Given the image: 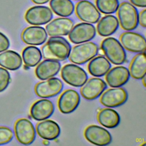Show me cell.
Segmentation results:
<instances>
[{"instance_id": "1", "label": "cell", "mask_w": 146, "mask_h": 146, "mask_svg": "<svg viewBox=\"0 0 146 146\" xmlns=\"http://www.w3.org/2000/svg\"><path fill=\"white\" fill-rule=\"evenodd\" d=\"M71 47L62 36H51L42 47L44 59L63 61L68 58Z\"/></svg>"}, {"instance_id": "2", "label": "cell", "mask_w": 146, "mask_h": 146, "mask_svg": "<svg viewBox=\"0 0 146 146\" xmlns=\"http://www.w3.org/2000/svg\"><path fill=\"white\" fill-rule=\"evenodd\" d=\"M101 49L107 59L116 65L123 64L126 60V52L121 43L116 38L108 37L101 43Z\"/></svg>"}, {"instance_id": "3", "label": "cell", "mask_w": 146, "mask_h": 146, "mask_svg": "<svg viewBox=\"0 0 146 146\" xmlns=\"http://www.w3.org/2000/svg\"><path fill=\"white\" fill-rule=\"evenodd\" d=\"M98 44L92 42H86L75 46L69 54V60L74 64H83L96 56Z\"/></svg>"}, {"instance_id": "4", "label": "cell", "mask_w": 146, "mask_h": 146, "mask_svg": "<svg viewBox=\"0 0 146 146\" xmlns=\"http://www.w3.org/2000/svg\"><path fill=\"white\" fill-rule=\"evenodd\" d=\"M119 23L126 31H132L138 26V11L136 7L128 2H123L117 9Z\"/></svg>"}, {"instance_id": "5", "label": "cell", "mask_w": 146, "mask_h": 146, "mask_svg": "<svg viewBox=\"0 0 146 146\" xmlns=\"http://www.w3.org/2000/svg\"><path fill=\"white\" fill-rule=\"evenodd\" d=\"M61 76L66 83L75 87H82L88 80L86 72L74 64L64 65L61 70Z\"/></svg>"}, {"instance_id": "6", "label": "cell", "mask_w": 146, "mask_h": 146, "mask_svg": "<svg viewBox=\"0 0 146 146\" xmlns=\"http://www.w3.org/2000/svg\"><path fill=\"white\" fill-rule=\"evenodd\" d=\"M14 131L17 140L23 145H30L35 139L36 131L33 123L27 119H18L14 125Z\"/></svg>"}, {"instance_id": "7", "label": "cell", "mask_w": 146, "mask_h": 146, "mask_svg": "<svg viewBox=\"0 0 146 146\" xmlns=\"http://www.w3.org/2000/svg\"><path fill=\"white\" fill-rule=\"evenodd\" d=\"M63 88L62 80L58 78L52 77L37 83L34 90L38 96L46 99L56 96L61 92Z\"/></svg>"}, {"instance_id": "8", "label": "cell", "mask_w": 146, "mask_h": 146, "mask_svg": "<svg viewBox=\"0 0 146 146\" xmlns=\"http://www.w3.org/2000/svg\"><path fill=\"white\" fill-rule=\"evenodd\" d=\"M53 17L52 10L45 6H35L26 12L25 18L27 23L34 26L45 25Z\"/></svg>"}, {"instance_id": "9", "label": "cell", "mask_w": 146, "mask_h": 146, "mask_svg": "<svg viewBox=\"0 0 146 146\" xmlns=\"http://www.w3.org/2000/svg\"><path fill=\"white\" fill-rule=\"evenodd\" d=\"M96 35V29L94 25L88 23H80L72 27L68 38L74 44H80L92 40Z\"/></svg>"}, {"instance_id": "10", "label": "cell", "mask_w": 146, "mask_h": 146, "mask_svg": "<svg viewBox=\"0 0 146 146\" xmlns=\"http://www.w3.org/2000/svg\"><path fill=\"white\" fill-rule=\"evenodd\" d=\"M84 135L87 141L96 145H107L112 141V136L109 131L96 125L88 126L84 130Z\"/></svg>"}, {"instance_id": "11", "label": "cell", "mask_w": 146, "mask_h": 146, "mask_svg": "<svg viewBox=\"0 0 146 146\" xmlns=\"http://www.w3.org/2000/svg\"><path fill=\"white\" fill-rule=\"evenodd\" d=\"M120 40L123 47L129 51L136 53L145 52V39L139 33L127 31L121 35Z\"/></svg>"}, {"instance_id": "12", "label": "cell", "mask_w": 146, "mask_h": 146, "mask_svg": "<svg viewBox=\"0 0 146 146\" xmlns=\"http://www.w3.org/2000/svg\"><path fill=\"white\" fill-rule=\"evenodd\" d=\"M128 99V93L121 87L110 88L101 95L100 103L105 107L113 108L124 104Z\"/></svg>"}, {"instance_id": "13", "label": "cell", "mask_w": 146, "mask_h": 146, "mask_svg": "<svg viewBox=\"0 0 146 146\" xmlns=\"http://www.w3.org/2000/svg\"><path fill=\"white\" fill-rule=\"evenodd\" d=\"M75 13L81 21L88 23H97L101 17L96 6L87 0H82L76 4Z\"/></svg>"}, {"instance_id": "14", "label": "cell", "mask_w": 146, "mask_h": 146, "mask_svg": "<svg viewBox=\"0 0 146 146\" xmlns=\"http://www.w3.org/2000/svg\"><path fill=\"white\" fill-rule=\"evenodd\" d=\"M106 83L100 78L90 79L82 86L80 94L87 100H93L99 97L107 88Z\"/></svg>"}, {"instance_id": "15", "label": "cell", "mask_w": 146, "mask_h": 146, "mask_svg": "<svg viewBox=\"0 0 146 146\" xmlns=\"http://www.w3.org/2000/svg\"><path fill=\"white\" fill-rule=\"evenodd\" d=\"M79 94L74 90H65L60 96L58 106L59 111L64 114H69L74 112L80 103Z\"/></svg>"}, {"instance_id": "16", "label": "cell", "mask_w": 146, "mask_h": 146, "mask_svg": "<svg viewBox=\"0 0 146 146\" xmlns=\"http://www.w3.org/2000/svg\"><path fill=\"white\" fill-rule=\"evenodd\" d=\"M74 22L66 17L58 18L48 23L46 26L47 35L50 36H61L68 35L72 27Z\"/></svg>"}, {"instance_id": "17", "label": "cell", "mask_w": 146, "mask_h": 146, "mask_svg": "<svg viewBox=\"0 0 146 146\" xmlns=\"http://www.w3.org/2000/svg\"><path fill=\"white\" fill-rule=\"evenodd\" d=\"M47 33L44 27L41 26H30L22 32V39L27 44L32 46L41 45L46 42Z\"/></svg>"}, {"instance_id": "18", "label": "cell", "mask_w": 146, "mask_h": 146, "mask_svg": "<svg viewBox=\"0 0 146 146\" xmlns=\"http://www.w3.org/2000/svg\"><path fill=\"white\" fill-rule=\"evenodd\" d=\"M54 105L46 98L36 101L30 108V115L35 120L42 121L49 118L54 112Z\"/></svg>"}, {"instance_id": "19", "label": "cell", "mask_w": 146, "mask_h": 146, "mask_svg": "<svg viewBox=\"0 0 146 146\" xmlns=\"http://www.w3.org/2000/svg\"><path fill=\"white\" fill-rule=\"evenodd\" d=\"M106 80L111 87H120L128 82L130 74L127 68L116 66L110 69L106 74Z\"/></svg>"}, {"instance_id": "20", "label": "cell", "mask_w": 146, "mask_h": 146, "mask_svg": "<svg viewBox=\"0 0 146 146\" xmlns=\"http://www.w3.org/2000/svg\"><path fill=\"white\" fill-rule=\"evenodd\" d=\"M61 64L59 61L52 59H45L35 69L36 77L42 80L54 77L60 71Z\"/></svg>"}, {"instance_id": "21", "label": "cell", "mask_w": 146, "mask_h": 146, "mask_svg": "<svg viewBox=\"0 0 146 146\" xmlns=\"http://www.w3.org/2000/svg\"><path fill=\"white\" fill-rule=\"evenodd\" d=\"M38 135L42 139L52 140L57 139L60 133L58 124L52 120H44L38 123L36 127Z\"/></svg>"}, {"instance_id": "22", "label": "cell", "mask_w": 146, "mask_h": 146, "mask_svg": "<svg viewBox=\"0 0 146 146\" xmlns=\"http://www.w3.org/2000/svg\"><path fill=\"white\" fill-rule=\"evenodd\" d=\"M97 23V32L102 36H108L114 34L119 26L117 18L112 15L104 16Z\"/></svg>"}, {"instance_id": "23", "label": "cell", "mask_w": 146, "mask_h": 146, "mask_svg": "<svg viewBox=\"0 0 146 146\" xmlns=\"http://www.w3.org/2000/svg\"><path fill=\"white\" fill-rule=\"evenodd\" d=\"M111 64L110 61L103 56H98L90 60L88 64L89 73L95 77L105 75L110 70Z\"/></svg>"}, {"instance_id": "24", "label": "cell", "mask_w": 146, "mask_h": 146, "mask_svg": "<svg viewBox=\"0 0 146 146\" xmlns=\"http://www.w3.org/2000/svg\"><path fill=\"white\" fill-rule=\"evenodd\" d=\"M97 118L102 125L108 128H116L120 121V117L117 112L110 108L101 110L98 114Z\"/></svg>"}, {"instance_id": "25", "label": "cell", "mask_w": 146, "mask_h": 146, "mask_svg": "<svg viewBox=\"0 0 146 146\" xmlns=\"http://www.w3.org/2000/svg\"><path fill=\"white\" fill-rule=\"evenodd\" d=\"M22 64L21 55L15 51L7 50L0 54V66L9 70H17Z\"/></svg>"}, {"instance_id": "26", "label": "cell", "mask_w": 146, "mask_h": 146, "mask_svg": "<svg viewBox=\"0 0 146 146\" xmlns=\"http://www.w3.org/2000/svg\"><path fill=\"white\" fill-rule=\"evenodd\" d=\"M129 74L134 79H141L145 75L146 58L145 52H139L132 59L129 66Z\"/></svg>"}, {"instance_id": "27", "label": "cell", "mask_w": 146, "mask_h": 146, "mask_svg": "<svg viewBox=\"0 0 146 146\" xmlns=\"http://www.w3.org/2000/svg\"><path fill=\"white\" fill-rule=\"evenodd\" d=\"M51 10L57 15L67 17L72 15L75 6L71 0H50Z\"/></svg>"}, {"instance_id": "28", "label": "cell", "mask_w": 146, "mask_h": 146, "mask_svg": "<svg viewBox=\"0 0 146 146\" xmlns=\"http://www.w3.org/2000/svg\"><path fill=\"white\" fill-rule=\"evenodd\" d=\"M22 58L25 66L33 67L38 65L41 61L42 54L39 48L30 46L23 49Z\"/></svg>"}, {"instance_id": "29", "label": "cell", "mask_w": 146, "mask_h": 146, "mask_svg": "<svg viewBox=\"0 0 146 146\" xmlns=\"http://www.w3.org/2000/svg\"><path fill=\"white\" fill-rule=\"evenodd\" d=\"M96 8L103 14L115 13L119 6L118 0H96Z\"/></svg>"}, {"instance_id": "30", "label": "cell", "mask_w": 146, "mask_h": 146, "mask_svg": "<svg viewBox=\"0 0 146 146\" xmlns=\"http://www.w3.org/2000/svg\"><path fill=\"white\" fill-rule=\"evenodd\" d=\"M14 137L13 131L6 127H0V145L10 142Z\"/></svg>"}, {"instance_id": "31", "label": "cell", "mask_w": 146, "mask_h": 146, "mask_svg": "<svg viewBox=\"0 0 146 146\" xmlns=\"http://www.w3.org/2000/svg\"><path fill=\"white\" fill-rule=\"evenodd\" d=\"M10 81V75L9 71L2 67H0V92L5 90Z\"/></svg>"}, {"instance_id": "32", "label": "cell", "mask_w": 146, "mask_h": 146, "mask_svg": "<svg viewBox=\"0 0 146 146\" xmlns=\"http://www.w3.org/2000/svg\"><path fill=\"white\" fill-rule=\"evenodd\" d=\"M10 46V42L7 37L0 32V52L7 50Z\"/></svg>"}, {"instance_id": "33", "label": "cell", "mask_w": 146, "mask_h": 146, "mask_svg": "<svg viewBox=\"0 0 146 146\" xmlns=\"http://www.w3.org/2000/svg\"><path fill=\"white\" fill-rule=\"evenodd\" d=\"M138 23L144 28L146 27V10L144 9L138 14Z\"/></svg>"}, {"instance_id": "34", "label": "cell", "mask_w": 146, "mask_h": 146, "mask_svg": "<svg viewBox=\"0 0 146 146\" xmlns=\"http://www.w3.org/2000/svg\"><path fill=\"white\" fill-rule=\"evenodd\" d=\"M133 6L139 7H146V0H129Z\"/></svg>"}, {"instance_id": "35", "label": "cell", "mask_w": 146, "mask_h": 146, "mask_svg": "<svg viewBox=\"0 0 146 146\" xmlns=\"http://www.w3.org/2000/svg\"><path fill=\"white\" fill-rule=\"evenodd\" d=\"M33 2L37 5H42L47 3L50 0H31Z\"/></svg>"}, {"instance_id": "36", "label": "cell", "mask_w": 146, "mask_h": 146, "mask_svg": "<svg viewBox=\"0 0 146 146\" xmlns=\"http://www.w3.org/2000/svg\"><path fill=\"white\" fill-rule=\"evenodd\" d=\"M141 80H142V82H143V86L144 87H145L146 85H145V75L141 79Z\"/></svg>"}, {"instance_id": "37", "label": "cell", "mask_w": 146, "mask_h": 146, "mask_svg": "<svg viewBox=\"0 0 146 146\" xmlns=\"http://www.w3.org/2000/svg\"><path fill=\"white\" fill-rule=\"evenodd\" d=\"M43 144L44 145H48L49 144V141H47V140H45L43 141Z\"/></svg>"}, {"instance_id": "38", "label": "cell", "mask_w": 146, "mask_h": 146, "mask_svg": "<svg viewBox=\"0 0 146 146\" xmlns=\"http://www.w3.org/2000/svg\"><path fill=\"white\" fill-rule=\"evenodd\" d=\"M74 1H82V0H74Z\"/></svg>"}]
</instances>
